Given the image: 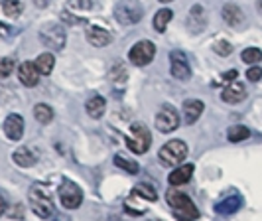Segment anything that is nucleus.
Listing matches in <instances>:
<instances>
[{"mask_svg":"<svg viewBox=\"0 0 262 221\" xmlns=\"http://www.w3.org/2000/svg\"><path fill=\"white\" fill-rule=\"evenodd\" d=\"M166 199H168V204H170L171 211H173L178 221H195L199 217V209L195 208V204L184 192L170 190L166 194Z\"/></svg>","mask_w":262,"mask_h":221,"instance_id":"1","label":"nucleus"},{"mask_svg":"<svg viewBox=\"0 0 262 221\" xmlns=\"http://www.w3.org/2000/svg\"><path fill=\"white\" fill-rule=\"evenodd\" d=\"M28 202H30L32 211H34L38 217H41V219L52 217L53 199H52L50 190H48L46 186H41V184H34V186L30 188V192H28Z\"/></svg>","mask_w":262,"mask_h":221,"instance_id":"2","label":"nucleus"},{"mask_svg":"<svg viewBox=\"0 0 262 221\" xmlns=\"http://www.w3.org/2000/svg\"><path fill=\"white\" fill-rule=\"evenodd\" d=\"M185 156H187V144H185L184 140H180V138L166 143L162 148H160V152H158L160 164L166 166V168L180 166V164L185 160Z\"/></svg>","mask_w":262,"mask_h":221,"instance_id":"3","label":"nucleus"},{"mask_svg":"<svg viewBox=\"0 0 262 221\" xmlns=\"http://www.w3.org/2000/svg\"><path fill=\"white\" fill-rule=\"evenodd\" d=\"M144 16V8L138 0H118L115 4V18L124 26L138 24Z\"/></svg>","mask_w":262,"mask_h":221,"instance_id":"4","label":"nucleus"},{"mask_svg":"<svg viewBox=\"0 0 262 221\" xmlns=\"http://www.w3.org/2000/svg\"><path fill=\"white\" fill-rule=\"evenodd\" d=\"M39 39L48 50H63L66 48V28L57 22L46 24L39 30Z\"/></svg>","mask_w":262,"mask_h":221,"instance_id":"5","label":"nucleus"},{"mask_svg":"<svg viewBox=\"0 0 262 221\" xmlns=\"http://www.w3.org/2000/svg\"><path fill=\"white\" fill-rule=\"evenodd\" d=\"M126 144L134 154H144L146 150L150 148L152 144V136H150V130L146 129L142 123H134L130 127V132L126 136Z\"/></svg>","mask_w":262,"mask_h":221,"instance_id":"6","label":"nucleus"},{"mask_svg":"<svg viewBox=\"0 0 262 221\" xmlns=\"http://www.w3.org/2000/svg\"><path fill=\"white\" fill-rule=\"evenodd\" d=\"M59 199H61V206L67 209H77L83 204V192L75 182L63 178L59 184Z\"/></svg>","mask_w":262,"mask_h":221,"instance_id":"7","label":"nucleus"},{"mask_svg":"<svg viewBox=\"0 0 262 221\" xmlns=\"http://www.w3.org/2000/svg\"><path fill=\"white\" fill-rule=\"evenodd\" d=\"M154 55H156V46H154L152 42H148V39H140V42H136L130 48L128 59H130L134 65L142 67V65L150 64V62L154 59Z\"/></svg>","mask_w":262,"mask_h":221,"instance_id":"8","label":"nucleus"},{"mask_svg":"<svg viewBox=\"0 0 262 221\" xmlns=\"http://www.w3.org/2000/svg\"><path fill=\"white\" fill-rule=\"evenodd\" d=\"M180 127V113L171 105H162L156 115V129L164 134L173 132Z\"/></svg>","mask_w":262,"mask_h":221,"instance_id":"9","label":"nucleus"},{"mask_svg":"<svg viewBox=\"0 0 262 221\" xmlns=\"http://www.w3.org/2000/svg\"><path fill=\"white\" fill-rule=\"evenodd\" d=\"M170 73L171 77L180 79V81H187L191 77V65L184 52L180 50L170 52Z\"/></svg>","mask_w":262,"mask_h":221,"instance_id":"10","label":"nucleus"},{"mask_svg":"<svg viewBox=\"0 0 262 221\" xmlns=\"http://www.w3.org/2000/svg\"><path fill=\"white\" fill-rule=\"evenodd\" d=\"M39 75L41 73L38 71V67H36L34 62H24V64L18 65V79L26 87H36L39 81Z\"/></svg>","mask_w":262,"mask_h":221,"instance_id":"11","label":"nucleus"},{"mask_svg":"<svg viewBox=\"0 0 262 221\" xmlns=\"http://www.w3.org/2000/svg\"><path fill=\"white\" fill-rule=\"evenodd\" d=\"M4 134L10 138V140H20L22 138V134H24V118L20 117V115H16V113H12V115H8L6 117V120H4Z\"/></svg>","mask_w":262,"mask_h":221,"instance_id":"12","label":"nucleus"},{"mask_svg":"<svg viewBox=\"0 0 262 221\" xmlns=\"http://www.w3.org/2000/svg\"><path fill=\"white\" fill-rule=\"evenodd\" d=\"M245 97H247V87L241 81H231L221 93V99L229 105L241 103V101H245Z\"/></svg>","mask_w":262,"mask_h":221,"instance_id":"13","label":"nucleus"},{"mask_svg":"<svg viewBox=\"0 0 262 221\" xmlns=\"http://www.w3.org/2000/svg\"><path fill=\"white\" fill-rule=\"evenodd\" d=\"M85 38L87 42L95 46V48H105L113 42V36L106 32L105 28H99V26H89L87 32H85Z\"/></svg>","mask_w":262,"mask_h":221,"instance_id":"14","label":"nucleus"},{"mask_svg":"<svg viewBox=\"0 0 262 221\" xmlns=\"http://www.w3.org/2000/svg\"><path fill=\"white\" fill-rule=\"evenodd\" d=\"M207 24V20H205V10H203V6H199L195 4L189 14H187V30L191 32V34H199L203 28Z\"/></svg>","mask_w":262,"mask_h":221,"instance_id":"15","label":"nucleus"},{"mask_svg":"<svg viewBox=\"0 0 262 221\" xmlns=\"http://www.w3.org/2000/svg\"><path fill=\"white\" fill-rule=\"evenodd\" d=\"M221 16L231 28H241L245 24V14L236 4H225L223 10H221Z\"/></svg>","mask_w":262,"mask_h":221,"instance_id":"16","label":"nucleus"},{"mask_svg":"<svg viewBox=\"0 0 262 221\" xmlns=\"http://www.w3.org/2000/svg\"><path fill=\"white\" fill-rule=\"evenodd\" d=\"M191 174H193V164H182L176 170H171L168 182H170V186H184L191 180Z\"/></svg>","mask_w":262,"mask_h":221,"instance_id":"17","label":"nucleus"},{"mask_svg":"<svg viewBox=\"0 0 262 221\" xmlns=\"http://www.w3.org/2000/svg\"><path fill=\"white\" fill-rule=\"evenodd\" d=\"M241 206H243V197L238 194H233L229 195V197H225V199H221L215 206V211L221 213V215H231V213H236L241 209Z\"/></svg>","mask_w":262,"mask_h":221,"instance_id":"18","label":"nucleus"},{"mask_svg":"<svg viewBox=\"0 0 262 221\" xmlns=\"http://www.w3.org/2000/svg\"><path fill=\"white\" fill-rule=\"evenodd\" d=\"M203 109H205V105L201 103V101H197V99H189V101H185V103H184L185 123H187V125H193V123H197V118L201 117Z\"/></svg>","mask_w":262,"mask_h":221,"instance_id":"19","label":"nucleus"},{"mask_svg":"<svg viewBox=\"0 0 262 221\" xmlns=\"http://www.w3.org/2000/svg\"><path fill=\"white\" fill-rule=\"evenodd\" d=\"M85 109H87V115H89V117L101 118L106 109L105 97H101V95H93V97H89L87 103H85Z\"/></svg>","mask_w":262,"mask_h":221,"instance_id":"20","label":"nucleus"},{"mask_svg":"<svg viewBox=\"0 0 262 221\" xmlns=\"http://www.w3.org/2000/svg\"><path fill=\"white\" fill-rule=\"evenodd\" d=\"M12 160L18 166H22V168H30V166L36 164V154H34L28 146H18V148L14 150Z\"/></svg>","mask_w":262,"mask_h":221,"instance_id":"21","label":"nucleus"},{"mask_svg":"<svg viewBox=\"0 0 262 221\" xmlns=\"http://www.w3.org/2000/svg\"><path fill=\"white\" fill-rule=\"evenodd\" d=\"M34 64H36V67H38V71L41 73V75H50V73L53 71V65H55V57H53L50 52L39 53L38 59H36Z\"/></svg>","mask_w":262,"mask_h":221,"instance_id":"22","label":"nucleus"},{"mask_svg":"<svg viewBox=\"0 0 262 221\" xmlns=\"http://www.w3.org/2000/svg\"><path fill=\"white\" fill-rule=\"evenodd\" d=\"M171 18H173V12H171L170 8H162V10H158L156 16H154V30L160 32V34H164Z\"/></svg>","mask_w":262,"mask_h":221,"instance_id":"23","label":"nucleus"},{"mask_svg":"<svg viewBox=\"0 0 262 221\" xmlns=\"http://www.w3.org/2000/svg\"><path fill=\"white\" fill-rule=\"evenodd\" d=\"M115 164H117L118 168L124 170V172H128V174H138V170H140L136 160H132L130 156H126V154H122V152L115 154Z\"/></svg>","mask_w":262,"mask_h":221,"instance_id":"24","label":"nucleus"},{"mask_svg":"<svg viewBox=\"0 0 262 221\" xmlns=\"http://www.w3.org/2000/svg\"><path fill=\"white\" fill-rule=\"evenodd\" d=\"M132 195H134V197H144L146 202H156L158 199L156 190H154V186H150V184H138V186H134Z\"/></svg>","mask_w":262,"mask_h":221,"instance_id":"25","label":"nucleus"},{"mask_svg":"<svg viewBox=\"0 0 262 221\" xmlns=\"http://www.w3.org/2000/svg\"><path fill=\"white\" fill-rule=\"evenodd\" d=\"M34 117H36V120L41 123V125H48V123H52V118H53V109L46 103H38L34 107Z\"/></svg>","mask_w":262,"mask_h":221,"instance_id":"26","label":"nucleus"},{"mask_svg":"<svg viewBox=\"0 0 262 221\" xmlns=\"http://www.w3.org/2000/svg\"><path fill=\"white\" fill-rule=\"evenodd\" d=\"M2 10L8 18H18L24 10V2L22 0H4L2 2Z\"/></svg>","mask_w":262,"mask_h":221,"instance_id":"27","label":"nucleus"},{"mask_svg":"<svg viewBox=\"0 0 262 221\" xmlns=\"http://www.w3.org/2000/svg\"><path fill=\"white\" fill-rule=\"evenodd\" d=\"M250 136V130L247 127H243V125H236V127H231L229 132H227V138L231 140V143H241V140H247Z\"/></svg>","mask_w":262,"mask_h":221,"instance_id":"28","label":"nucleus"},{"mask_svg":"<svg viewBox=\"0 0 262 221\" xmlns=\"http://www.w3.org/2000/svg\"><path fill=\"white\" fill-rule=\"evenodd\" d=\"M241 59L245 62V64H258V62H262V52L258 50V48H249V50H245V52L241 53Z\"/></svg>","mask_w":262,"mask_h":221,"instance_id":"29","label":"nucleus"},{"mask_svg":"<svg viewBox=\"0 0 262 221\" xmlns=\"http://www.w3.org/2000/svg\"><path fill=\"white\" fill-rule=\"evenodd\" d=\"M14 65H16V62H14L12 57H2L0 59V79L8 77L14 71Z\"/></svg>","mask_w":262,"mask_h":221,"instance_id":"30","label":"nucleus"},{"mask_svg":"<svg viewBox=\"0 0 262 221\" xmlns=\"http://www.w3.org/2000/svg\"><path fill=\"white\" fill-rule=\"evenodd\" d=\"M69 8L71 10H91L93 0H69Z\"/></svg>","mask_w":262,"mask_h":221,"instance_id":"31","label":"nucleus"},{"mask_svg":"<svg viewBox=\"0 0 262 221\" xmlns=\"http://www.w3.org/2000/svg\"><path fill=\"white\" fill-rule=\"evenodd\" d=\"M213 50H215V53L227 57V55H231V52H233V46H231L229 42H223V39H221V42H217V44L213 46Z\"/></svg>","mask_w":262,"mask_h":221,"instance_id":"32","label":"nucleus"},{"mask_svg":"<svg viewBox=\"0 0 262 221\" xmlns=\"http://www.w3.org/2000/svg\"><path fill=\"white\" fill-rule=\"evenodd\" d=\"M247 79H249V81H260L262 79V67L252 65L249 71H247Z\"/></svg>","mask_w":262,"mask_h":221,"instance_id":"33","label":"nucleus"},{"mask_svg":"<svg viewBox=\"0 0 262 221\" xmlns=\"http://www.w3.org/2000/svg\"><path fill=\"white\" fill-rule=\"evenodd\" d=\"M236 75H238V73H236V69H233V71H227V73L223 75V79L225 81H235Z\"/></svg>","mask_w":262,"mask_h":221,"instance_id":"34","label":"nucleus"},{"mask_svg":"<svg viewBox=\"0 0 262 221\" xmlns=\"http://www.w3.org/2000/svg\"><path fill=\"white\" fill-rule=\"evenodd\" d=\"M50 2H52V0H34V4H36L38 8H46Z\"/></svg>","mask_w":262,"mask_h":221,"instance_id":"35","label":"nucleus"},{"mask_svg":"<svg viewBox=\"0 0 262 221\" xmlns=\"http://www.w3.org/2000/svg\"><path fill=\"white\" fill-rule=\"evenodd\" d=\"M6 211V202H4V197H2V194H0V215Z\"/></svg>","mask_w":262,"mask_h":221,"instance_id":"36","label":"nucleus"},{"mask_svg":"<svg viewBox=\"0 0 262 221\" xmlns=\"http://www.w3.org/2000/svg\"><path fill=\"white\" fill-rule=\"evenodd\" d=\"M6 32H8V30H6V28L0 24V36H6Z\"/></svg>","mask_w":262,"mask_h":221,"instance_id":"37","label":"nucleus"},{"mask_svg":"<svg viewBox=\"0 0 262 221\" xmlns=\"http://www.w3.org/2000/svg\"><path fill=\"white\" fill-rule=\"evenodd\" d=\"M160 2H171V0H160Z\"/></svg>","mask_w":262,"mask_h":221,"instance_id":"38","label":"nucleus"}]
</instances>
